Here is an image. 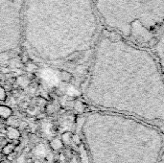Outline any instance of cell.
Returning a JSON list of instances; mask_svg holds the SVG:
<instances>
[{
	"label": "cell",
	"mask_w": 164,
	"mask_h": 163,
	"mask_svg": "<svg viewBox=\"0 0 164 163\" xmlns=\"http://www.w3.org/2000/svg\"><path fill=\"white\" fill-rule=\"evenodd\" d=\"M89 78L114 81L109 85L116 84L115 87L122 85L115 89L118 93L106 104V110L124 93L115 110L150 122H164V81L155 58L141 46L104 29L97 41Z\"/></svg>",
	"instance_id": "obj_1"
},
{
	"label": "cell",
	"mask_w": 164,
	"mask_h": 163,
	"mask_svg": "<svg viewBox=\"0 0 164 163\" xmlns=\"http://www.w3.org/2000/svg\"><path fill=\"white\" fill-rule=\"evenodd\" d=\"M99 23L93 0H25L23 37L44 60L89 49Z\"/></svg>",
	"instance_id": "obj_2"
},
{
	"label": "cell",
	"mask_w": 164,
	"mask_h": 163,
	"mask_svg": "<svg viewBox=\"0 0 164 163\" xmlns=\"http://www.w3.org/2000/svg\"><path fill=\"white\" fill-rule=\"evenodd\" d=\"M106 30L144 47L164 26V0H93Z\"/></svg>",
	"instance_id": "obj_3"
},
{
	"label": "cell",
	"mask_w": 164,
	"mask_h": 163,
	"mask_svg": "<svg viewBox=\"0 0 164 163\" xmlns=\"http://www.w3.org/2000/svg\"><path fill=\"white\" fill-rule=\"evenodd\" d=\"M25 0H0L1 54L18 47L23 37Z\"/></svg>",
	"instance_id": "obj_4"
},
{
	"label": "cell",
	"mask_w": 164,
	"mask_h": 163,
	"mask_svg": "<svg viewBox=\"0 0 164 163\" xmlns=\"http://www.w3.org/2000/svg\"><path fill=\"white\" fill-rule=\"evenodd\" d=\"M7 136H8V138L11 139V140H17L20 136V133L16 128L10 127L8 128V130H7Z\"/></svg>",
	"instance_id": "obj_5"
},
{
	"label": "cell",
	"mask_w": 164,
	"mask_h": 163,
	"mask_svg": "<svg viewBox=\"0 0 164 163\" xmlns=\"http://www.w3.org/2000/svg\"><path fill=\"white\" fill-rule=\"evenodd\" d=\"M0 115L2 118H9L12 115V110L6 106H2L0 107Z\"/></svg>",
	"instance_id": "obj_6"
},
{
	"label": "cell",
	"mask_w": 164,
	"mask_h": 163,
	"mask_svg": "<svg viewBox=\"0 0 164 163\" xmlns=\"http://www.w3.org/2000/svg\"><path fill=\"white\" fill-rule=\"evenodd\" d=\"M50 146L52 147V149L57 151V150H60V148H63V140H60V139L56 138V139H53V140L50 142Z\"/></svg>",
	"instance_id": "obj_7"
},
{
	"label": "cell",
	"mask_w": 164,
	"mask_h": 163,
	"mask_svg": "<svg viewBox=\"0 0 164 163\" xmlns=\"http://www.w3.org/2000/svg\"><path fill=\"white\" fill-rule=\"evenodd\" d=\"M17 84L19 85H21V87H26L27 85H29L30 81L26 78V77H18L17 78Z\"/></svg>",
	"instance_id": "obj_8"
},
{
	"label": "cell",
	"mask_w": 164,
	"mask_h": 163,
	"mask_svg": "<svg viewBox=\"0 0 164 163\" xmlns=\"http://www.w3.org/2000/svg\"><path fill=\"white\" fill-rule=\"evenodd\" d=\"M13 150H14V145H12V144H7L6 146L3 147L2 153L4 154H7V156H9V154H12Z\"/></svg>",
	"instance_id": "obj_9"
},
{
	"label": "cell",
	"mask_w": 164,
	"mask_h": 163,
	"mask_svg": "<svg viewBox=\"0 0 164 163\" xmlns=\"http://www.w3.org/2000/svg\"><path fill=\"white\" fill-rule=\"evenodd\" d=\"M60 78H62L63 82H69L72 78V75L67 71H63L60 73Z\"/></svg>",
	"instance_id": "obj_10"
},
{
	"label": "cell",
	"mask_w": 164,
	"mask_h": 163,
	"mask_svg": "<svg viewBox=\"0 0 164 163\" xmlns=\"http://www.w3.org/2000/svg\"><path fill=\"white\" fill-rule=\"evenodd\" d=\"M37 153L40 154V156H42L45 157L46 156V150H45L44 146L43 145H40L37 147Z\"/></svg>",
	"instance_id": "obj_11"
},
{
	"label": "cell",
	"mask_w": 164,
	"mask_h": 163,
	"mask_svg": "<svg viewBox=\"0 0 164 163\" xmlns=\"http://www.w3.org/2000/svg\"><path fill=\"white\" fill-rule=\"evenodd\" d=\"M74 108L78 112H83V103L81 102V101H76V103L74 105Z\"/></svg>",
	"instance_id": "obj_12"
},
{
	"label": "cell",
	"mask_w": 164,
	"mask_h": 163,
	"mask_svg": "<svg viewBox=\"0 0 164 163\" xmlns=\"http://www.w3.org/2000/svg\"><path fill=\"white\" fill-rule=\"evenodd\" d=\"M62 140H63V142L64 143V144H68L69 141H70V133H63V136H62Z\"/></svg>",
	"instance_id": "obj_13"
},
{
	"label": "cell",
	"mask_w": 164,
	"mask_h": 163,
	"mask_svg": "<svg viewBox=\"0 0 164 163\" xmlns=\"http://www.w3.org/2000/svg\"><path fill=\"white\" fill-rule=\"evenodd\" d=\"M5 99H6V91L4 88L1 87L0 88V100L4 101Z\"/></svg>",
	"instance_id": "obj_14"
},
{
	"label": "cell",
	"mask_w": 164,
	"mask_h": 163,
	"mask_svg": "<svg viewBox=\"0 0 164 163\" xmlns=\"http://www.w3.org/2000/svg\"><path fill=\"white\" fill-rule=\"evenodd\" d=\"M27 69H28L29 71L34 72L35 70H37V66H36L35 64H33V63H32V64H29V65H28V66H27Z\"/></svg>",
	"instance_id": "obj_15"
},
{
	"label": "cell",
	"mask_w": 164,
	"mask_h": 163,
	"mask_svg": "<svg viewBox=\"0 0 164 163\" xmlns=\"http://www.w3.org/2000/svg\"><path fill=\"white\" fill-rule=\"evenodd\" d=\"M17 162L18 163H24L25 162V158H24V157L23 156H21V157H19L17 158Z\"/></svg>",
	"instance_id": "obj_16"
},
{
	"label": "cell",
	"mask_w": 164,
	"mask_h": 163,
	"mask_svg": "<svg viewBox=\"0 0 164 163\" xmlns=\"http://www.w3.org/2000/svg\"><path fill=\"white\" fill-rule=\"evenodd\" d=\"M73 140H74L76 143H80V139H79L78 135H74V136H73Z\"/></svg>",
	"instance_id": "obj_17"
},
{
	"label": "cell",
	"mask_w": 164,
	"mask_h": 163,
	"mask_svg": "<svg viewBox=\"0 0 164 163\" xmlns=\"http://www.w3.org/2000/svg\"><path fill=\"white\" fill-rule=\"evenodd\" d=\"M2 72H3V73H7V72H9V69H8V68H3V69H2Z\"/></svg>",
	"instance_id": "obj_18"
}]
</instances>
